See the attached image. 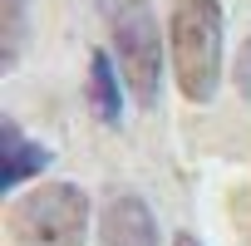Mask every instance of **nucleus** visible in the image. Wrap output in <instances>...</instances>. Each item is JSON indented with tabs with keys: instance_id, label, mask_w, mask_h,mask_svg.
<instances>
[{
	"instance_id": "nucleus-1",
	"label": "nucleus",
	"mask_w": 251,
	"mask_h": 246,
	"mask_svg": "<svg viewBox=\"0 0 251 246\" xmlns=\"http://www.w3.org/2000/svg\"><path fill=\"white\" fill-rule=\"evenodd\" d=\"M173 74L187 103H212L222 84V5L217 0H177L173 5Z\"/></svg>"
},
{
	"instance_id": "nucleus-2",
	"label": "nucleus",
	"mask_w": 251,
	"mask_h": 246,
	"mask_svg": "<svg viewBox=\"0 0 251 246\" xmlns=\"http://www.w3.org/2000/svg\"><path fill=\"white\" fill-rule=\"evenodd\" d=\"M10 236L25 246H84L89 192L74 182H45L10 207Z\"/></svg>"
},
{
	"instance_id": "nucleus-3",
	"label": "nucleus",
	"mask_w": 251,
	"mask_h": 246,
	"mask_svg": "<svg viewBox=\"0 0 251 246\" xmlns=\"http://www.w3.org/2000/svg\"><path fill=\"white\" fill-rule=\"evenodd\" d=\"M113 49L123 64V84L138 103H158L163 89V30L148 0H123L113 10Z\"/></svg>"
},
{
	"instance_id": "nucleus-4",
	"label": "nucleus",
	"mask_w": 251,
	"mask_h": 246,
	"mask_svg": "<svg viewBox=\"0 0 251 246\" xmlns=\"http://www.w3.org/2000/svg\"><path fill=\"white\" fill-rule=\"evenodd\" d=\"M99 241L103 246H163L158 236V221L148 212V202L138 192H118L103 217H99Z\"/></svg>"
},
{
	"instance_id": "nucleus-5",
	"label": "nucleus",
	"mask_w": 251,
	"mask_h": 246,
	"mask_svg": "<svg viewBox=\"0 0 251 246\" xmlns=\"http://www.w3.org/2000/svg\"><path fill=\"white\" fill-rule=\"evenodd\" d=\"M50 168V148H40L20 123H0V192L10 197V187H20V182H30L35 172H45Z\"/></svg>"
},
{
	"instance_id": "nucleus-6",
	"label": "nucleus",
	"mask_w": 251,
	"mask_h": 246,
	"mask_svg": "<svg viewBox=\"0 0 251 246\" xmlns=\"http://www.w3.org/2000/svg\"><path fill=\"white\" fill-rule=\"evenodd\" d=\"M89 108L103 118V123H118L123 118V79L113 74V59L99 49V54H89Z\"/></svg>"
},
{
	"instance_id": "nucleus-7",
	"label": "nucleus",
	"mask_w": 251,
	"mask_h": 246,
	"mask_svg": "<svg viewBox=\"0 0 251 246\" xmlns=\"http://www.w3.org/2000/svg\"><path fill=\"white\" fill-rule=\"evenodd\" d=\"M30 40V0H0V69H15Z\"/></svg>"
},
{
	"instance_id": "nucleus-8",
	"label": "nucleus",
	"mask_w": 251,
	"mask_h": 246,
	"mask_svg": "<svg viewBox=\"0 0 251 246\" xmlns=\"http://www.w3.org/2000/svg\"><path fill=\"white\" fill-rule=\"evenodd\" d=\"M173 246H202V241H197L192 231H177V236H173Z\"/></svg>"
},
{
	"instance_id": "nucleus-9",
	"label": "nucleus",
	"mask_w": 251,
	"mask_h": 246,
	"mask_svg": "<svg viewBox=\"0 0 251 246\" xmlns=\"http://www.w3.org/2000/svg\"><path fill=\"white\" fill-rule=\"evenodd\" d=\"M246 246H251V221H246Z\"/></svg>"
}]
</instances>
